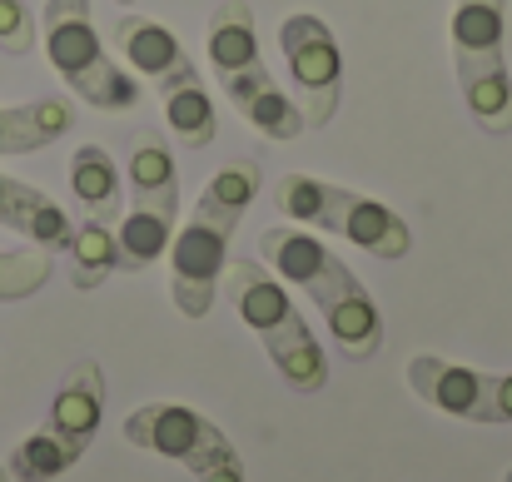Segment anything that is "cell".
Listing matches in <instances>:
<instances>
[{"label":"cell","mask_w":512,"mask_h":482,"mask_svg":"<svg viewBox=\"0 0 512 482\" xmlns=\"http://www.w3.org/2000/svg\"><path fill=\"white\" fill-rule=\"evenodd\" d=\"M125 443L179 463L194 482H244L239 448L194 408L184 403H145L125 418Z\"/></svg>","instance_id":"9"},{"label":"cell","mask_w":512,"mask_h":482,"mask_svg":"<svg viewBox=\"0 0 512 482\" xmlns=\"http://www.w3.org/2000/svg\"><path fill=\"white\" fill-rule=\"evenodd\" d=\"M219 289L229 294V309L259 338V348L269 353L274 373L294 393H324V383H329L324 343L314 338V328L299 314V304L289 299V289L259 259H234L224 269V284Z\"/></svg>","instance_id":"3"},{"label":"cell","mask_w":512,"mask_h":482,"mask_svg":"<svg viewBox=\"0 0 512 482\" xmlns=\"http://www.w3.org/2000/svg\"><path fill=\"white\" fill-rule=\"evenodd\" d=\"M259 194H264L259 160H234L194 199L189 224L170 239V294L184 319H204L214 309L224 269H229V244H234V234Z\"/></svg>","instance_id":"1"},{"label":"cell","mask_w":512,"mask_h":482,"mask_svg":"<svg viewBox=\"0 0 512 482\" xmlns=\"http://www.w3.org/2000/svg\"><path fill=\"white\" fill-rule=\"evenodd\" d=\"M70 194H75V204H80V219L120 224L125 199H120V169L110 160V150L80 145V150L70 155Z\"/></svg>","instance_id":"16"},{"label":"cell","mask_w":512,"mask_h":482,"mask_svg":"<svg viewBox=\"0 0 512 482\" xmlns=\"http://www.w3.org/2000/svg\"><path fill=\"white\" fill-rule=\"evenodd\" d=\"M120 5H135V0H120Z\"/></svg>","instance_id":"24"},{"label":"cell","mask_w":512,"mask_h":482,"mask_svg":"<svg viewBox=\"0 0 512 482\" xmlns=\"http://www.w3.org/2000/svg\"><path fill=\"white\" fill-rule=\"evenodd\" d=\"M503 482H512V468H508V473H503Z\"/></svg>","instance_id":"23"},{"label":"cell","mask_w":512,"mask_h":482,"mask_svg":"<svg viewBox=\"0 0 512 482\" xmlns=\"http://www.w3.org/2000/svg\"><path fill=\"white\" fill-rule=\"evenodd\" d=\"M448 30H453V65L473 125L483 135H512L508 0H458Z\"/></svg>","instance_id":"7"},{"label":"cell","mask_w":512,"mask_h":482,"mask_svg":"<svg viewBox=\"0 0 512 482\" xmlns=\"http://www.w3.org/2000/svg\"><path fill=\"white\" fill-rule=\"evenodd\" d=\"M40 40H45V55H50L55 75L85 105H95L105 115H130L140 105L135 75L100 45L90 0H45V10H40Z\"/></svg>","instance_id":"6"},{"label":"cell","mask_w":512,"mask_h":482,"mask_svg":"<svg viewBox=\"0 0 512 482\" xmlns=\"http://www.w3.org/2000/svg\"><path fill=\"white\" fill-rule=\"evenodd\" d=\"M0 482H10V473H5V468H0Z\"/></svg>","instance_id":"22"},{"label":"cell","mask_w":512,"mask_h":482,"mask_svg":"<svg viewBox=\"0 0 512 482\" xmlns=\"http://www.w3.org/2000/svg\"><path fill=\"white\" fill-rule=\"evenodd\" d=\"M0 224L10 234L50 249V254L55 249H70V234H75L65 204H55L45 189H35V184H25L15 174H0Z\"/></svg>","instance_id":"13"},{"label":"cell","mask_w":512,"mask_h":482,"mask_svg":"<svg viewBox=\"0 0 512 482\" xmlns=\"http://www.w3.org/2000/svg\"><path fill=\"white\" fill-rule=\"evenodd\" d=\"M155 95H160V105H165V125L174 130V140H179L184 150H204V145L214 140L219 115H214V100H209L199 70H189V75H179V80H165Z\"/></svg>","instance_id":"17"},{"label":"cell","mask_w":512,"mask_h":482,"mask_svg":"<svg viewBox=\"0 0 512 482\" xmlns=\"http://www.w3.org/2000/svg\"><path fill=\"white\" fill-rule=\"evenodd\" d=\"M269 204L299 224H314L324 234L358 244L373 259H408V249H413V229L403 224V214H393L388 204H378L358 189H343V184L299 174V169H289L269 184Z\"/></svg>","instance_id":"5"},{"label":"cell","mask_w":512,"mask_h":482,"mask_svg":"<svg viewBox=\"0 0 512 482\" xmlns=\"http://www.w3.org/2000/svg\"><path fill=\"white\" fill-rule=\"evenodd\" d=\"M70 125H75V110L65 95H35L25 105H0V160L35 155V150L65 140Z\"/></svg>","instance_id":"15"},{"label":"cell","mask_w":512,"mask_h":482,"mask_svg":"<svg viewBox=\"0 0 512 482\" xmlns=\"http://www.w3.org/2000/svg\"><path fill=\"white\" fill-rule=\"evenodd\" d=\"M100 423H105V373H100L95 358H80V363H70V373L60 378V388H55L50 413H45L40 428H50L55 438H65V443H75V448L85 453V448L95 443Z\"/></svg>","instance_id":"12"},{"label":"cell","mask_w":512,"mask_h":482,"mask_svg":"<svg viewBox=\"0 0 512 482\" xmlns=\"http://www.w3.org/2000/svg\"><path fill=\"white\" fill-rule=\"evenodd\" d=\"M408 388L463 423H512V373H488V368H468L453 363L443 353H413L408 358Z\"/></svg>","instance_id":"10"},{"label":"cell","mask_w":512,"mask_h":482,"mask_svg":"<svg viewBox=\"0 0 512 482\" xmlns=\"http://www.w3.org/2000/svg\"><path fill=\"white\" fill-rule=\"evenodd\" d=\"M259 249L279 284H294L299 294H309L319 304V314L348 363H368L383 348V314H378L373 294L329 244H319L309 229L274 224L259 234Z\"/></svg>","instance_id":"2"},{"label":"cell","mask_w":512,"mask_h":482,"mask_svg":"<svg viewBox=\"0 0 512 482\" xmlns=\"http://www.w3.org/2000/svg\"><path fill=\"white\" fill-rule=\"evenodd\" d=\"M80 458H85V453H80L75 443L55 438L50 428H35L25 443H15V453H10L5 473H10L15 482H55L60 473H70Z\"/></svg>","instance_id":"19"},{"label":"cell","mask_w":512,"mask_h":482,"mask_svg":"<svg viewBox=\"0 0 512 482\" xmlns=\"http://www.w3.org/2000/svg\"><path fill=\"white\" fill-rule=\"evenodd\" d=\"M179 219V164L165 130L145 125L130 135V204L120 214V249L125 274H145L174 239Z\"/></svg>","instance_id":"8"},{"label":"cell","mask_w":512,"mask_h":482,"mask_svg":"<svg viewBox=\"0 0 512 482\" xmlns=\"http://www.w3.org/2000/svg\"><path fill=\"white\" fill-rule=\"evenodd\" d=\"M0 50L5 55H30L35 50V15L25 0H0Z\"/></svg>","instance_id":"21"},{"label":"cell","mask_w":512,"mask_h":482,"mask_svg":"<svg viewBox=\"0 0 512 482\" xmlns=\"http://www.w3.org/2000/svg\"><path fill=\"white\" fill-rule=\"evenodd\" d=\"M110 35H115L120 55H125L155 90H160L165 80H179V75L194 70V60H189V50L174 40V30L160 25V20H150V15H120Z\"/></svg>","instance_id":"14"},{"label":"cell","mask_w":512,"mask_h":482,"mask_svg":"<svg viewBox=\"0 0 512 482\" xmlns=\"http://www.w3.org/2000/svg\"><path fill=\"white\" fill-rule=\"evenodd\" d=\"M55 274L50 249L25 244V249H0V304H20L30 294H40Z\"/></svg>","instance_id":"20"},{"label":"cell","mask_w":512,"mask_h":482,"mask_svg":"<svg viewBox=\"0 0 512 482\" xmlns=\"http://www.w3.org/2000/svg\"><path fill=\"white\" fill-rule=\"evenodd\" d=\"M279 45H284V60H289V80H294V105L304 115L309 130H324L334 125L343 100V50L334 40V30L299 10L279 25Z\"/></svg>","instance_id":"11"},{"label":"cell","mask_w":512,"mask_h":482,"mask_svg":"<svg viewBox=\"0 0 512 482\" xmlns=\"http://www.w3.org/2000/svg\"><path fill=\"white\" fill-rule=\"evenodd\" d=\"M209 65L219 90L229 95V105L244 115V125H254L264 140H299L309 125L299 115V105L274 85L264 50H259V30H254V10L249 0H219L209 15Z\"/></svg>","instance_id":"4"},{"label":"cell","mask_w":512,"mask_h":482,"mask_svg":"<svg viewBox=\"0 0 512 482\" xmlns=\"http://www.w3.org/2000/svg\"><path fill=\"white\" fill-rule=\"evenodd\" d=\"M70 284L80 294L100 289L110 274H125V249H120V229L100 224V219H80L70 234Z\"/></svg>","instance_id":"18"}]
</instances>
